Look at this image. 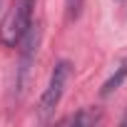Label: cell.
<instances>
[{
  "instance_id": "3957f363",
  "label": "cell",
  "mask_w": 127,
  "mask_h": 127,
  "mask_svg": "<svg viewBox=\"0 0 127 127\" xmlns=\"http://www.w3.org/2000/svg\"><path fill=\"white\" fill-rule=\"evenodd\" d=\"M100 120H102V112H100V110H95V107H85L82 112L70 115V117L62 120V122H65V125H95V122H100Z\"/></svg>"
},
{
  "instance_id": "5b68a950",
  "label": "cell",
  "mask_w": 127,
  "mask_h": 127,
  "mask_svg": "<svg viewBox=\"0 0 127 127\" xmlns=\"http://www.w3.org/2000/svg\"><path fill=\"white\" fill-rule=\"evenodd\" d=\"M67 5V20H77L82 13V0H65Z\"/></svg>"
},
{
  "instance_id": "7a4b0ae2",
  "label": "cell",
  "mask_w": 127,
  "mask_h": 127,
  "mask_svg": "<svg viewBox=\"0 0 127 127\" xmlns=\"http://www.w3.org/2000/svg\"><path fill=\"white\" fill-rule=\"evenodd\" d=\"M70 75H72V65H70L67 60L55 62V67L50 72V80H47V87H45V92L40 97V105H37V112H40L42 120H47L55 112V107L60 105L62 92H65V87L70 82Z\"/></svg>"
},
{
  "instance_id": "6da1fadb",
  "label": "cell",
  "mask_w": 127,
  "mask_h": 127,
  "mask_svg": "<svg viewBox=\"0 0 127 127\" xmlns=\"http://www.w3.org/2000/svg\"><path fill=\"white\" fill-rule=\"evenodd\" d=\"M30 18H32V0H15L0 23V42L8 47L20 45L25 32L30 30Z\"/></svg>"
},
{
  "instance_id": "277c9868",
  "label": "cell",
  "mask_w": 127,
  "mask_h": 127,
  "mask_svg": "<svg viewBox=\"0 0 127 127\" xmlns=\"http://www.w3.org/2000/svg\"><path fill=\"white\" fill-rule=\"evenodd\" d=\"M125 77H127V60L122 62V65H120V67H117L115 72H112V77H110V80H107V82L102 85L100 95H102V97H107V95H110L112 90H117V87H120V85L125 82Z\"/></svg>"
}]
</instances>
